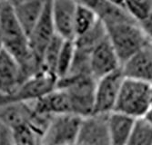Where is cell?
Listing matches in <instances>:
<instances>
[{
    "label": "cell",
    "mask_w": 152,
    "mask_h": 145,
    "mask_svg": "<svg viewBox=\"0 0 152 145\" xmlns=\"http://www.w3.org/2000/svg\"><path fill=\"white\" fill-rule=\"evenodd\" d=\"M96 84L92 76H66L58 80L57 89L67 95L72 114L87 118L94 114Z\"/></svg>",
    "instance_id": "cell-1"
},
{
    "label": "cell",
    "mask_w": 152,
    "mask_h": 145,
    "mask_svg": "<svg viewBox=\"0 0 152 145\" xmlns=\"http://www.w3.org/2000/svg\"><path fill=\"white\" fill-rule=\"evenodd\" d=\"M121 4L137 24L145 20L152 12V1H121Z\"/></svg>",
    "instance_id": "cell-22"
},
{
    "label": "cell",
    "mask_w": 152,
    "mask_h": 145,
    "mask_svg": "<svg viewBox=\"0 0 152 145\" xmlns=\"http://www.w3.org/2000/svg\"><path fill=\"white\" fill-rule=\"evenodd\" d=\"M128 145H152V125L145 118L135 121Z\"/></svg>",
    "instance_id": "cell-21"
},
{
    "label": "cell",
    "mask_w": 152,
    "mask_h": 145,
    "mask_svg": "<svg viewBox=\"0 0 152 145\" xmlns=\"http://www.w3.org/2000/svg\"><path fill=\"white\" fill-rule=\"evenodd\" d=\"M22 84L18 63L5 49L0 52V96L11 95Z\"/></svg>",
    "instance_id": "cell-14"
},
{
    "label": "cell",
    "mask_w": 152,
    "mask_h": 145,
    "mask_svg": "<svg viewBox=\"0 0 152 145\" xmlns=\"http://www.w3.org/2000/svg\"><path fill=\"white\" fill-rule=\"evenodd\" d=\"M151 84L125 78L122 83L114 112L133 119L144 118L149 110Z\"/></svg>",
    "instance_id": "cell-3"
},
{
    "label": "cell",
    "mask_w": 152,
    "mask_h": 145,
    "mask_svg": "<svg viewBox=\"0 0 152 145\" xmlns=\"http://www.w3.org/2000/svg\"><path fill=\"white\" fill-rule=\"evenodd\" d=\"M152 111V86H151V92H150V101H149V110Z\"/></svg>",
    "instance_id": "cell-27"
},
{
    "label": "cell",
    "mask_w": 152,
    "mask_h": 145,
    "mask_svg": "<svg viewBox=\"0 0 152 145\" xmlns=\"http://www.w3.org/2000/svg\"><path fill=\"white\" fill-rule=\"evenodd\" d=\"M0 127H1V123H0Z\"/></svg>",
    "instance_id": "cell-29"
},
{
    "label": "cell",
    "mask_w": 152,
    "mask_h": 145,
    "mask_svg": "<svg viewBox=\"0 0 152 145\" xmlns=\"http://www.w3.org/2000/svg\"><path fill=\"white\" fill-rule=\"evenodd\" d=\"M34 117L31 103L10 102L0 105V123L15 130L22 126H29Z\"/></svg>",
    "instance_id": "cell-15"
},
{
    "label": "cell",
    "mask_w": 152,
    "mask_h": 145,
    "mask_svg": "<svg viewBox=\"0 0 152 145\" xmlns=\"http://www.w3.org/2000/svg\"><path fill=\"white\" fill-rule=\"evenodd\" d=\"M55 36L56 31L52 20L51 1H46L41 17L28 37L30 50L40 63H42V57L46 48Z\"/></svg>",
    "instance_id": "cell-8"
},
{
    "label": "cell",
    "mask_w": 152,
    "mask_h": 145,
    "mask_svg": "<svg viewBox=\"0 0 152 145\" xmlns=\"http://www.w3.org/2000/svg\"><path fill=\"white\" fill-rule=\"evenodd\" d=\"M83 119L75 114L53 116L40 145H76Z\"/></svg>",
    "instance_id": "cell-5"
},
{
    "label": "cell",
    "mask_w": 152,
    "mask_h": 145,
    "mask_svg": "<svg viewBox=\"0 0 152 145\" xmlns=\"http://www.w3.org/2000/svg\"><path fill=\"white\" fill-rule=\"evenodd\" d=\"M99 21L98 16L91 7L83 1H77L74 21L75 39L90 31Z\"/></svg>",
    "instance_id": "cell-17"
},
{
    "label": "cell",
    "mask_w": 152,
    "mask_h": 145,
    "mask_svg": "<svg viewBox=\"0 0 152 145\" xmlns=\"http://www.w3.org/2000/svg\"><path fill=\"white\" fill-rule=\"evenodd\" d=\"M4 49L3 40H2V27H1V17H0V52Z\"/></svg>",
    "instance_id": "cell-26"
},
{
    "label": "cell",
    "mask_w": 152,
    "mask_h": 145,
    "mask_svg": "<svg viewBox=\"0 0 152 145\" xmlns=\"http://www.w3.org/2000/svg\"><path fill=\"white\" fill-rule=\"evenodd\" d=\"M125 78L134 79L152 85V45L151 43L121 66Z\"/></svg>",
    "instance_id": "cell-11"
},
{
    "label": "cell",
    "mask_w": 152,
    "mask_h": 145,
    "mask_svg": "<svg viewBox=\"0 0 152 145\" xmlns=\"http://www.w3.org/2000/svg\"><path fill=\"white\" fill-rule=\"evenodd\" d=\"M107 37V34L105 26L100 21H99L90 31L77 37L74 40V43L77 48L91 52L96 45H98Z\"/></svg>",
    "instance_id": "cell-18"
},
{
    "label": "cell",
    "mask_w": 152,
    "mask_h": 145,
    "mask_svg": "<svg viewBox=\"0 0 152 145\" xmlns=\"http://www.w3.org/2000/svg\"><path fill=\"white\" fill-rule=\"evenodd\" d=\"M57 84L56 76L41 71L23 82L11 95L0 96V105L10 102H34L56 90Z\"/></svg>",
    "instance_id": "cell-4"
},
{
    "label": "cell",
    "mask_w": 152,
    "mask_h": 145,
    "mask_svg": "<svg viewBox=\"0 0 152 145\" xmlns=\"http://www.w3.org/2000/svg\"><path fill=\"white\" fill-rule=\"evenodd\" d=\"M105 28L109 41L119 58L121 66L151 43L136 22L122 23Z\"/></svg>",
    "instance_id": "cell-2"
},
{
    "label": "cell",
    "mask_w": 152,
    "mask_h": 145,
    "mask_svg": "<svg viewBox=\"0 0 152 145\" xmlns=\"http://www.w3.org/2000/svg\"><path fill=\"white\" fill-rule=\"evenodd\" d=\"M12 131L15 145H40V135L30 126H22Z\"/></svg>",
    "instance_id": "cell-23"
},
{
    "label": "cell",
    "mask_w": 152,
    "mask_h": 145,
    "mask_svg": "<svg viewBox=\"0 0 152 145\" xmlns=\"http://www.w3.org/2000/svg\"><path fill=\"white\" fill-rule=\"evenodd\" d=\"M64 41H65L64 39H62L57 35L53 38V40L50 42V44L48 45V47L44 52V55L42 57V63H41L42 71L56 76L58 60Z\"/></svg>",
    "instance_id": "cell-19"
},
{
    "label": "cell",
    "mask_w": 152,
    "mask_h": 145,
    "mask_svg": "<svg viewBox=\"0 0 152 145\" xmlns=\"http://www.w3.org/2000/svg\"><path fill=\"white\" fill-rule=\"evenodd\" d=\"M75 43L74 41L65 40L62 45L58 60L56 76L58 80L65 78L70 72L75 56Z\"/></svg>",
    "instance_id": "cell-20"
},
{
    "label": "cell",
    "mask_w": 152,
    "mask_h": 145,
    "mask_svg": "<svg viewBox=\"0 0 152 145\" xmlns=\"http://www.w3.org/2000/svg\"><path fill=\"white\" fill-rule=\"evenodd\" d=\"M83 2L94 10L105 27L122 23L136 22L123 7L121 2L110 0H84Z\"/></svg>",
    "instance_id": "cell-12"
},
{
    "label": "cell",
    "mask_w": 152,
    "mask_h": 145,
    "mask_svg": "<svg viewBox=\"0 0 152 145\" xmlns=\"http://www.w3.org/2000/svg\"><path fill=\"white\" fill-rule=\"evenodd\" d=\"M121 68V63L108 37L96 45L90 54V72L96 81Z\"/></svg>",
    "instance_id": "cell-7"
},
{
    "label": "cell",
    "mask_w": 152,
    "mask_h": 145,
    "mask_svg": "<svg viewBox=\"0 0 152 145\" xmlns=\"http://www.w3.org/2000/svg\"><path fill=\"white\" fill-rule=\"evenodd\" d=\"M14 14L27 38L29 37L36 25L44 11L46 1L27 0V1H10Z\"/></svg>",
    "instance_id": "cell-13"
},
{
    "label": "cell",
    "mask_w": 152,
    "mask_h": 145,
    "mask_svg": "<svg viewBox=\"0 0 152 145\" xmlns=\"http://www.w3.org/2000/svg\"><path fill=\"white\" fill-rule=\"evenodd\" d=\"M135 119L113 112L107 115V128L111 145H128Z\"/></svg>",
    "instance_id": "cell-16"
},
{
    "label": "cell",
    "mask_w": 152,
    "mask_h": 145,
    "mask_svg": "<svg viewBox=\"0 0 152 145\" xmlns=\"http://www.w3.org/2000/svg\"><path fill=\"white\" fill-rule=\"evenodd\" d=\"M151 45H152V40H151Z\"/></svg>",
    "instance_id": "cell-28"
},
{
    "label": "cell",
    "mask_w": 152,
    "mask_h": 145,
    "mask_svg": "<svg viewBox=\"0 0 152 145\" xmlns=\"http://www.w3.org/2000/svg\"><path fill=\"white\" fill-rule=\"evenodd\" d=\"M0 145H15L13 131L2 124L0 127Z\"/></svg>",
    "instance_id": "cell-24"
},
{
    "label": "cell",
    "mask_w": 152,
    "mask_h": 145,
    "mask_svg": "<svg viewBox=\"0 0 152 145\" xmlns=\"http://www.w3.org/2000/svg\"><path fill=\"white\" fill-rule=\"evenodd\" d=\"M140 27L144 32L146 36L151 41L152 40V12L148 15V17L139 24Z\"/></svg>",
    "instance_id": "cell-25"
},
{
    "label": "cell",
    "mask_w": 152,
    "mask_h": 145,
    "mask_svg": "<svg viewBox=\"0 0 152 145\" xmlns=\"http://www.w3.org/2000/svg\"><path fill=\"white\" fill-rule=\"evenodd\" d=\"M77 1H51V14L56 35L64 40H75V12Z\"/></svg>",
    "instance_id": "cell-9"
},
{
    "label": "cell",
    "mask_w": 152,
    "mask_h": 145,
    "mask_svg": "<svg viewBox=\"0 0 152 145\" xmlns=\"http://www.w3.org/2000/svg\"><path fill=\"white\" fill-rule=\"evenodd\" d=\"M76 145H111L107 128V115L93 114L84 118Z\"/></svg>",
    "instance_id": "cell-10"
},
{
    "label": "cell",
    "mask_w": 152,
    "mask_h": 145,
    "mask_svg": "<svg viewBox=\"0 0 152 145\" xmlns=\"http://www.w3.org/2000/svg\"><path fill=\"white\" fill-rule=\"evenodd\" d=\"M124 79L125 76L120 68L96 81L94 114L108 115L114 112Z\"/></svg>",
    "instance_id": "cell-6"
}]
</instances>
